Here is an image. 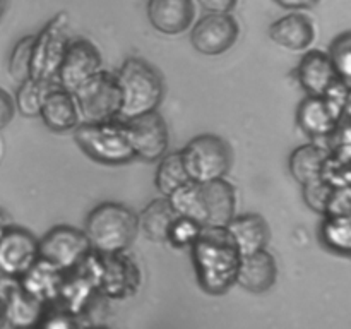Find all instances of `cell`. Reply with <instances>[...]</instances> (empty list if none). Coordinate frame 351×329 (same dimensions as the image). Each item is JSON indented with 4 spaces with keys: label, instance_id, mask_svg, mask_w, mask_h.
Returning <instances> with one entry per match:
<instances>
[{
    "label": "cell",
    "instance_id": "1",
    "mask_svg": "<svg viewBox=\"0 0 351 329\" xmlns=\"http://www.w3.org/2000/svg\"><path fill=\"white\" fill-rule=\"evenodd\" d=\"M191 252L201 290L223 295L235 284L242 254L226 226H202Z\"/></svg>",
    "mask_w": 351,
    "mask_h": 329
},
{
    "label": "cell",
    "instance_id": "2",
    "mask_svg": "<svg viewBox=\"0 0 351 329\" xmlns=\"http://www.w3.org/2000/svg\"><path fill=\"white\" fill-rule=\"evenodd\" d=\"M84 233L95 252H127L139 233L137 215L120 202H101L89 211Z\"/></svg>",
    "mask_w": 351,
    "mask_h": 329
},
{
    "label": "cell",
    "instance_id": "3",
    "mask_svg": "<svg viewBox=\"0 0 351 329\" xmlns=\"http://www.w3.org/2000/svg\"><path fill=\"white\" fill-rule=\"evenodd\" d=\"M115 75L122 96L120 120L158 110L163 101L165 84L163 77L153 65L139 57H129Z\"/></svg>",
    "mask_w": 351,
    "mask_h": 329
},
{
    "label": "cell",
    "instance_id": "4",
    "mask_svg": "<svg viewBox=\"0 0 351 329\" xmlns=\"http://www.w3.org/2000/svg\"><path fill=\"white\" fill-rule=\"evenodd\" d=\"M74 141L86 156L106 167H120L136 160L120 119L81 122L74 129Z\"/></svg>",
    "mask_w": 351,
    "mask_h": 329
},
{
    "label": "cell",
    "instance_id": "5",
    "mask_svg": "<svg viewBox=\"0 0 351 329\" xmlns=\"http://www.w3.org/2000/svg\"><path fill=\"white\" fill-rule=\"evenodd\" d=\"M185 171L192 182L225 178L232 168V147L223 137L215 134H201L180 149Z\"/></svg>",
    "mask_w": 351,
    "mask_h": 329
},
{
    "label": "cell",
    "instance_id": "6",
    "mask_svg": "<svg viewBox=\"0 0 351 329\" xmlns=\"http://www.w3.org/2000/svg\"><path fill=\"white\" fill-rule=\"evenodd\" d=\"M81 122H108L119 119L122 96L117 75L98 71L72 91Z\"/></svg>",
    "mask_w": 351,
    "mask_h": 329
},
{
    "label": "cell",
    "instance_id": "7",
    "mask_svg": "<svg viewBox=\"0 0 351 329\" xmlns=\"http://www.w3.org/2000/svg\"><path fill=\"white\" fill-rule=\"evenodd\" d=\"M67 26V12H58L45 24L40 33L34 34L33 50H31V79L50 82L57 77L58 67L69 43Z\"/></svg>",
    "mask_w": 351,
    "mask_h": 329
},
{
    "label": "cell",
    "instance_id": "8",
    "mask_svg": "<svg viewBox=\"0 0 351 329\" xmlns=\"http://www.w3.org/2000/svg\"><path fill=\"white\" fill-rule=\"evenodd\" d=\"M93 252L84 230L57 225L38 240V259L62 273L77 267Z\"/></svg>",
    "mask_w": 351,
    "mask_h": 329
},
{
    "label": "cell",
    "instance_id": "9",
    "mask_svg": "<svg viewBox=\"0 0 351 329\" xmlns=\"http://www.w3.org/2000/svg\"><path fill=\"white\" fill-rule=\"evenodd\" d=\"M122 125L134 156L139 160L154 163L168 151L170 134L163 115L158 110L122 120Z\"/></svg>",
    "mask_w": 351,
    "mask_h": 329
},
{
    "label": "cell",
    "instance_id": "10",
    "mask_svg": "<svg viewBox=\"0 0 351 329\" xmlns=\"http://www.w3.org/2000/svg\"><path fill=\"white\" fill-rule=\"evenodd\" d=\"M141 281L139 266L125 252L98 254V290L106 298L123 300L134 297Z\"/></svg>",
    "mask_w": 351,
    "mask_h": 329
},
{
    "label": "cell",
    "instance_id": "11",
    "mask_svg": "<svg viewBox=\"0 0 351 329\" xmlns=\"http://www.w3.org/2000/svg\"><path fill=\"white\" fill-rule=\"evenodd\" d=\"M240 34L239 23L232 12H208L194 24L191 43L199 53L216 57L228 51Z\"/></svg>",
    "mask_w": 351,
    "mask_h": 329
},
{
    "label": "cell",
    "instance_id": "12",
    "mask_svg": "<svg viewBox=\"0 0 351 329\" xmlns=\"http://www.w3.org/2000/svg\"><path fill=\"white\" fill-rule=\"evenodd\" d=\"M38 260V239L26 228L10 225L0 235V276L19 280Z\"/></svg>",
    "mask_w": 351,
    "mask_h": 329
},
{
    "label": "cell",
    "instance_id": "13",
    "mask_svg": "<svg viewBox=\"0 0 351 329\" xmlns=\"http://www.w3.org/2000/svg\"><path fill=\"white\" fill-rule=\"evenodd\" d=\"M103 69V57L98 47L88 38H69L64 58L58 67V84L67 91H74L79 84Z\"/></svg>",
    "mask_w": 351,
    "mask_h": 329
},
{
    "label": "cell",
    "instance_id": "14",
    "mask_svg": "<svg viewBox=\"0 0 351 329\" xmlns=\"http://www.w3.org/2000/svg\"><path fill=\"white\" fill-rule=\"evenodd\" d=\"M199 194L202 226H226V223L235 216L237 191L226 178L199 184Z\"/></svg>",
    "mask_w": 351,
    "mask_h": 329
},
{
    "label": "cell",
    "instance_id": "15",
    "mask_svg": "<svg viewBox=\"0 0 351 329\" xmlns=\"http://www.w3.org/2000/svg\"><path fill=\"white\" fill-rule=\"evenodd\" d=\"M38 117L53 132H69L81 123L74 95L55 82L45 93Z\"/></svg>",
    "mask_w": 351,
    "mask_h": 329
},
{
    "label": "cell",
    "instance_id": "16",
    "mask_svg": "<svg viewBox=\"0 0 351 329\" xmlns=\"http://www.w3.org/2000/svg\"><path fill=\"white\" fill-rule=\"evenodd\" d=\"M341 113L324 98V96H312L302 99L297 108V123L312 141H319L328 137L339 120L343 119Z\"/></svg>",
    "mask_w": 351,
    "mask_h": 329
},
{
    "label": "cell",
    "instance_id": "17",
    "mask_svg": "<svg viewBox=\"0 0 351 329\" xmlns=\"http://www.w3.org/2000/svg\"><path fill=\"white\" fill-rule=\"evenodd\" d=\"M147 19L151 26L163 34H180L195 19L194 0H147Z\"/></svg>",
    "mask_w": 351,
    "mask_h": 329
},
{
    "label": "cell",
    "instance_id": "18",
    "mask_svg": "<svg viewBox=\"0 0 351 329\" xmlns=\"http://www.w3.org/2000/svg\"><path fill=\"white\" fill-rule=\"evenodd\" d=\"M295 75L304 91L312 96H324L332 82L339 79L331 58L322 50L305 51L295 69Z\"/></svg>",
    "mask_w": 351,
    "mask_h": 329
},
{
    "label": "cell",
    "instance_id": "19",
    "mask_svg": "<svg viewBox=\"0 0 351 329\" xmlns=\"http://www.w3.org/2000/svg\"><path fill=\"white\" fill-rule=\"evenodd\" d=\"M278 266L276 259L267 249L242 256L235 284L250 293H264L276 283Z\"/></svg>",
    "mask_w": 351,
    "mask_h": 329
},
{
    "label": "cell",
    "instance_id": "20",
    "mask_svg": "<svg viewBox=\"0 0 351 329\" xmlns=\"http://www.w3.org/2000/svg\"><path fill=\"white\" fill-rule=\"evenodd\" d=\"M269 38L278 47H283L287 50H307L315 40V24L307 14L295 10L271 24Z\"/></svg>",
    "mask_w": 351,
    "mask_h": 329
},
{
    "label": "cell",
    "instance_id": "21",
    "mask_svg": "<svg viewBox=\"0 0 351 329\" xmlns=\"http://www.w3.org/2000/svg\"><path fill=\"white\" fill-rule=\"evenodd\" d=\"M226 230L232 235L237 249L242 256L257 252V250L267 249L271 239V230L266 219L257 212H247V215L233 216L226 223Z\"/></svg>",
    "mask_w": 351,
    "mask_h": 329
},
{
    "label": "cell",
    "instance_id": "22",
    "mask_svg": "<svg viewBox=\"0 0 351 329\" xmlns=\"http://www.w3.org/2000/svg\"><path fill=\"white\" fill-rule=\"evenodd\" d=\"M48 305L26 290L14 284L3 298V319L10 328H38Z\"/></svg>",
    "mask_w": 351,
    "mask_h": 329
},
{
    "label": "cell",
    "instance_id": "23",
    "mask_svg": "<svg viewBox=\"0 0 351 329\" xmlns=\"http://www.w3.org/2000/svg\"><path fill=\"white\" fill-rule=\"evenodd\" d=\"M62 280H64V273L57 267L50 266L45 260L38 259L23 276L19 278L17 284L27 293L36 297L47 305H53L58 298V291H60Z\"/></svg>",
    "mask_w": 351,
    "mask_h": 329
},
{
    "label": "cell",
    "instance_id": "24",
    "mask_svg": "<svg viewBox=\"0 0 351 329\" xmlns=\"http://www.w3.org/2000/svg\"><path fill=\"white\" fill-rule=\"evenodd\" d=\"M177 212L171 208L168 197H158L151 201L143 211L137 215V225H139V232L144 233L146 239L151 242L163 243L168 240V232H170L171 225H173Z\"/></svg>",
    "mask_w": 351,
    "mask_h": 329
},
{
    "label": "cell",
    "instance_id": "25",
    "mask_svg": "<svg viewBox=\"0 0 351 329\" xmlns=\"http://www.w3.org/2000/svg\"><path fill=\"white\" fill-rule=\"evenodd\" d=\"M326 156H328V151L315 141L295 147L290 154V160H288L291 177L300 185L321 177Z\"/></svg>",
    "mask_w": 351,
    "mask_h": 329
},
{
    "label": "cell",
    "instance_id": "26",
    "mask_svg": "<svg viewBox=\"0 0 351 329\" xmlns=\"http://www.w3.org/2000/svg\"><path fill=\"white\" fill-rule=\"evenodd\" d=\"M319 236L326 249L348 257L351 254V215L322 216Z\"/></svg>",
    "mask_w": 351,
    "mask_h": 329
},
{
    "label": "cell",
    "instance_id": "27",
    "mask_svg": "<svg viewBox=\"0 0 351 329\" xmlns=\"http://www.w3.org/2000/svg\"><path fill=\"white\" fill-rule=\"evenodd\" d=\"M158 161L160 163H158L154 180H156V188L165 197H168L178 187L191 182L187 171H185L180 151H173V153H168L167 151Z\"/></svg>",
    "mask_w": 351,
    "mask_h": 329
},
{
    "label": "cell",
    "instance_id": "28",
    "mask_svg": "<svg viewBox=\"0 0 351 329\" xmlns=\"http://www.w3.org/2000/svg\"><path fill=\"white\" fill-rule=\"evenodd\" d=\"M50 82L36 81V79H24L23 82H19V88L16 91V98H14V105H16L17 112L24 117H38L40 115L41 101H43V96L47 93V89L50 88Z\"/></svg>",
    "mask_w": 351,
    "mask_h": 329
},
{
    "label": "cell",
    "instance_id": "29",
    "mask_svg": "<svg viewBox=\"0 0 351 329\" xmlns=\"http://www.w3.org/2000/svg\"><path fill=\"white\" fill-rule=\"evenodd\" d=\"M34 34L23 36L9 55V74L14 81L23 82L31 74V50H33Z\"/></svg>",
    "mask_w": 351,
    "mask_h": 329
},
{
    "label": "cell",
    "instance_id": "30",
    "mask_svg": "<svg viewBox=\"0 0 351 329\" xmlns=\"http://www.w3.org/2000/svg\"><path fill=\"white\" fill-rule=\"evenodd\" d=\"M329 58H331L332 65L336 69V74L339 75V79H343L345 82L351 84V33L345 31V33L339 34L338 38H335L331 45V50H329Z\"/></svg>",
    "mask_w": 351,
    "mask_h": 329
},
{
    "label": "cell",
    "instance_id": "31",
    "mask_svg": "<svg viewBox=\"0 0 351 329\" xmlns=\"http://www.w3.org/2000/svg\"><path fill=\"white\" fill-rule=\"evenodd\" d=\"M202 226L197 221L191 218H185V216H177L171 225L170 232H168V240L167 242L170 245H173L175 249H185V247H191L194 243V240L197 239V235L201 233Z\"/></svg>",
    "mask_w": 351,
    "mask_h": 329
},
{
    "label": "cell",
    "instance_id": "32",
    "mask_svg": "<svg viewBox=\"0 0 351 329\" xmlns=\"http://www.w3.org/2000/svg\"><path fill=\"white\" fill-rule=\"evenodd\" d=\"M332 185H329L328 182L322 180L321 177L314 178L311 182H305L302 185V191H304V201L305 204L311 209H314L315 212L322 215L328 204V199L332 192Z\"/></svg>",
    "mask_w": 351,
    "mask_h": 329
},
{
    "label": "cell",
    "instance_id": "33",
    "mask_svg": "<svg viewBox=\"0 0 351 329\" xmlns=\"http://www.w3.org/2000/svg\"><path fill=\"white\" fill-rule=\"evenodd\" d=\"M321 178L328 182L329 185H332V187H345V185H350V163L328 154L324 160V164H322Z\"/></svg>",
    "mask_w": 351,
    "mask_h": 329
},
{
    "label": "cell",
    "instance_id": "34",
    "mask_svg": "<svg viewBox=\"0 0 351 329\" xmlns=\"http://www.w3.org/2000/svg\"><path fill=\"white\" fill-rule=\"evenodd\" d=\"M38 328L45 329H72L79 328V321L75 315L67 312L65 308L58 307V305H48L47 312H45L43 319L38 324Z\"/></svg>",
    "mask_w": 351,
    "mask_h": 329
},
{
    "label": "cell",
    "instance_id": "35",
    "mask_svg": "<svg viewBox=\"0 0 351 329\" xmlns=\"http://www.w3.org/2000/svg\"><path fill=\"white\" fill-rule=\"evenodd\" d=\"M351 215V188L350 185L345 187H335L328 199L322 216H350Z\"/></svg>",
    "mask_w": 351,
    "mask_h": 329
},
{
    "label": "cell",
    "instance_id": "36",
    "mask_svg": "<svg viewBox=\"0 0 351 329\" xmlns=\"http://www.w3.org/2000/svg\"><path fill=\"white\" fill-rule=\"evenodd\" d=\"M14 113H16L14 98L5 89L0 88V129L9 125L10 120L14 119Z\"/></svg>",
    "mask_w": 351,
    "mask_h": 329
},
{
    "label": "cell",
    "instance_id": "37",
    "mask_svg": "<svg viewBox=\"0 0 351 329\" xmlns=\"http://www.w3.org/2000/svg\"><path fill=\"white\" fill-rule=\"evenodd\" d=\"M206 12H232L239 0H195Z\"/></svg>",
    "mask_w": 351,
    "mask_h": 329
},
{
    "label": "cell",
    "instance_id": "38",
    "mask_svg": "<svg viewBox=\"0 0 351 329\" xmlns=\"http://www.w3.org/2000/svg\"><path fill=\"white\" fill-rule=\"evenodd\" d=\"M278 5L285 7V9L290 10H298V9H308V7L314 5L317 0H274Z\"/></svg>",
    "mask_w": 351,
    "mask_h": 329
},
{
    "label": "cell",
    "instance_id": "39",
    "mask_svg": "<svg viewBox=\"0 0 351 329\" xmlns=\"http://www.w3.org/2000/svg\"><path fill=\"white\" fill-rule=\"evenodd\" d=\"M10 225H12V223H10L9 215H7V212L0 208V235H2V233L5 232Z\"/></svg>",
    "mask_w": 351,
    "mask_h": 329
},
{
    "label": "cell",
    "instance_id": "40",
    "mask_svg": "<svg viewBox=\"0 0 351 329\" xmlns=\"http://www.w3.org/2000/svg\"><path fill=\"white\" fill-rule=\"evenodd\" d=\"M7 5H9V0H0V21H2L3 14H5Z\"/></svg>",
    "mask_w": 351,
    "mask_h": 329
},
{
    "label": "cell",
    "instance_id": "41",
    "mask_svg": "<svg viewBox=\"0 0 351 329\" xmlns=\"http://www.w3.org/2000/svg\"><path fill=\"white\" fill-rule=\"evenodd\" d=\"M0 321H3V298L0 297Z\"/></svg>",
    "mask_w": 351,
    "mask_h": 329
}]
</instances>
